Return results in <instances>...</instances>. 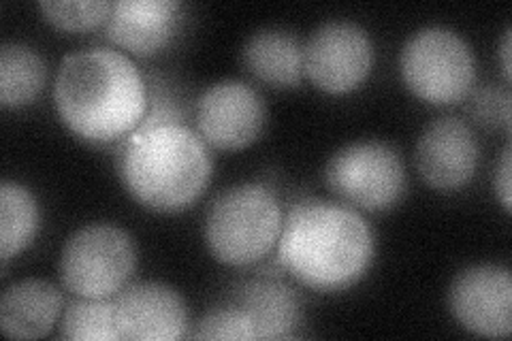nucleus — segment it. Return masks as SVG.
Returning a JSON list of instances; mask_svg holds the SVG:
<instances>
[{"label": "nucleus", "instance_id": "16", "mask_svg": "<svg viewBox=\"0 0 512 341\" xmlns=\"http://www.w3.org/2000/svg\"><path fill=\"white\" fill-rule=\"evenodd\" d=\"M242 62L250 75L271 88H295L303 69V45L284 28H261L244 43Z\"/></svg>", "mask_w": 512, "mask_h": 341}, {"label": "nucleus", "instance_id": "21", "mask_svg": "<svg viewBox=\"0 0 512 341\" xmlns=\"http://www.w3.org/2000/svg\"><path fill=\"white\" fill-rule=\"evenodd\" d=\"M192 339H233V341H248L254 339V331L250 318L233 307V310H214L205 314L195 333L190 335Z\"/></svg>", "mask_w": 512, "mask_h": 341}, {"label": "nucleus", "instance_id": "11", "mask_svg": "<svg viewBox=\"0 0 512 341\" xmlns=\"http://www.w3.org/2000/svg\"><path fill=\"white\" fill-rule=\"evenodd\" d=\"M120 339L175 341L188 329V310L175 288L160 282H139L122 288L114 299Z\"/></svg>", "mask_w": 512, "mask_h": 341}, {"label": "nucleus", "instance_id": "2", "mask_svg": "<svg viewBox=\"0 0 512 341\" xmlns=\"http://www.w3.org/2000/svg\"><path fill=\"white\" fill-rule=\"evenodd\" d=\"M278 258L293 278L318 292L346 290L374 263V235L348 205L308 199L282 222Z\"/></svg>", "mask_w": 512, "mask_h": 341}, {"label": "nucleus", "instance_id": "5", "mask_svg": "<svg viewBox=\"0 0 512 341\" xmlns=\"http://www.w3.org/2000/svg\"><path fill=\"white\" fill-rule=\"evenodd\" d=\"M404 84L431 105H453L466 99L476 79L470 45L448 28H423L406 41L399 58Z\"/></svg>", "mask_w": 512, "mask_h": 341}, {"label": "nucleus", "instance_id": "18", "mask_svg": "<svg viewBox=\"0 0 512 341\" xmlns=\"http://www.w3.org/2000/svg\"><path fill=\"white\" fill-rule=\"evenodd\" d=\"M41 209L26 186L3 182L0 186V258L7 265L13 256L26 250L37 237Z\"/></svg>", "mask_w": 512, "mask_h": 341}, {"label": "nucleus", "instance_id": "24", "mask_svg": "<svg viewBox=\"0 0 512 341\" xmlns=\"http://www.w3.org/2000/svg\"><path fill=\"white\" fill-rule=\"evenodd\" d=\"M510 41H512V30L506 28L504 32V39H502V47H500V54H502V71H504V77L506 81H510Z\"/></svg>", "mask_w": 512, "mask_h": 341}, {"label": "nucleus", "instance_id": "19", "mask_svg": "<svg viewBox=\"0 0 512 341\" xmlns=\"http://www.w3.org/2000/svg\"><path fill=\"white\" fill-rule=\"evenodd\" d=\"M60 337L71 341H118L114 301L79 297L62 314Z\"/></svg>", "mask_w": 512, "mask_h": 341}, {"label": "nucleus", "instance_id": "6", "mask_svg": "<svg viewBox=\"0 0 512 341\" xmlns=\"http://www.w3.org/2000/svg\"><path fill=\"white\" fill-rule=\"evenodd\" d=\"M137 265L135 243L126 231L111 224H90L64 243L60 278L67 290L82 299L118 295Z\"/></svg>", "mask_w": 512, "mask_h": 341}, {"label": "nucleus", "instance_id": "17", "mask_svg": "<svg viewBox=\"0 0 512 341\" xmlns=\"http://www.w3.org/2000/svg\"><path fill=\"white\" fill-rule=\"evenodd\" d=\"M47 81L45 60L24 43L0 47V105L20 109L30 105L43 92Z\"/></svg>", "mask_w": 512, "mask_h": 341}, {"label": "nucleus", "instance_id": "15", "mask_svg": "<svg viewBox=\"0 0 512 341\" xmlns=\"http://www.w3.org/2000/svg\"><path fill=\"white\" fill-rule=\"evenodd\" d=\"M237 307L252 324L254 339H288L299 327V301L291 286L274 278H256L237 292Z\"/></svg>", "mask_w": 512, "mask_h": 341}, {"label": "nucleus", "instance_id": "12", "mask_svg": "<svg viewBox=\"0 0 512 341\" xmlns=\"http://www.w3.org/2000/svg\"><path fill=\"white\" fill-rule=\"evenodd\" d=\"M478 145L466 122L440 118L431 122L416 143V169L438 192L466 188L476 173Z\"/></svg>", "mask_w": 512, "mask_h": 341}, {"label": "nucleus", "instance_id": "14", "mask_svg": "<svg viewBox=\"0 0 512 341\" xmlns=\"http://www.w3.org/2000/svg\"><path fill=\"white\" fill-rule=\"evenodd\" d=\"M62 312L60 290L47 280H22L0 299V329L11 339H39L52 331Z\"/></svg>", "mask_w": 512, "mask_h": 341}, {"label": "nucleus", "instance_id": "3", "mask_svg": "<svg viewBox=\"0 0 512 341\" xmlns=\"http://www.w3.org/2000/svg\"><path fill=\"white\" fill-rule=\"evenodd\" d=\"M118 171L131 197L156 214H178L210 186L214 160L184 122H141L120 148Z\"/></svg>", "mask_w": 512, "mask_h": 341}, {"label": "nucleus", "instance_id": "20", "mask_svg": "<svg viewBox=\"0 0 512 341\" xmlns=\"http://www.w3.org/2000/svg\"><path fill=\"white\" fill-rule=\"evenodd\" d=\"M39 9L52 26L82 32L105 24L111 13V3H107V0H69V3L43 0V3H39Z\"/></svg>", "mask_w": 512, "mask_h": 341}, {"label": "nucleus", "instance_id": "9", "mask_svg": "<svg viewBox=\"0 0 512 341\" xmlns=\"http://www.w3.org/2000/svg\"><path fill=\"white\" fill-rule=\"evenodd\" d=\"M197 133L216 150H244L261 137L267 109L261 94L244 81L224 79L197 101Z\"/></svg>", "mask_w": 512, "mask_h": 341}, {"label": "nucleus", "instance_id": "22", "mask_svg": "<svg viewBox=\"0 0 512 341\" xmlns=\"http://www.w3.org/2000/svg\"><path fill=\"white\" fill-rule=\"evenodd\" d=\"M472 113L485 124H504L510 128V94L483 88L474 94Z\"/></svg>", "mask_w": 512, "mask_h": 341}, {"label": "nucleus", "instance_id": "7", "mask_svg": "<svg viewBox=\"0 0 512 341\" xmlns=\"http://www.w3.org/2000/svg\"><path fill=\"white\" fill-rule=\"evenodd\" d=\"M329 190L342 203L365 211H387L406 190L402 156L382 141L350 143L335 152L325 169Z\"/></svg>", "mask_w": 512, "mask_h": 341}, {"label": "nucleus", "instance_id": "23", "mask_svg": "<svg viewBox=\"0 0 512 341\" xmlns=\"http://www.w3.org/2000/svg\"><path fill=\"white\" fill-rule=\"evenodd\" d=\"M510 173H512V165H510V148L504 150L500 167H498V175H495V192L506 209V214L512 211V182H510Z\"/></svg>", "mask_w": 512, "mask_h": 341}, {"label": "nucleus", "instance_id": "8", "mask_svg": "<svg viewBox=\"0 0 512 341\" xmlns=\"http://www.w3.org/2000/svg\"><path fill=\"white\" fill-rule=\"evenodd\" d=\"M372 62L370 35L355 22H327L303 45V69L312 84L327 94L357 90L370 75Z\"/></svg>", "mask_w": 512, "mask_h": 341}, {"label": "nucleus", "instance_id": "4", "mask_svg": "<svg viewBox=\"0 0 512 341\" xmlns=\"http://www.w3.org/2000/svg\"><path fill=\"white\" fill-rule=\"evenodd\" d=\"M282 222V209L265 186H231L207 209V248L224 265H254L278 246Z\"/></svg>", "mask_w": 512, "mask_h": 341}, {"label": "nucleus", "instance_id": "1", "mask_svg": "<svg viewBox=\"0 0 512 341\" xmlns=\"http://www.w3.org/2000/svg\"><path fill=\"white\" fill-rule=\"evenodd\" d=\"M54 103L77 137L109 143L143 122L150 94L131 58L111 47H86L60 62Z\"/></svg>", "mask_w": 512, "mask_h": 341}, {"label": "nucleus", "instance_id": "10", "mask_svg": "<svg viewBox=\"0 0 512 341\" xmlns=\"http://www.w3.org/2000/svg\"><path fill=\"white\" fill-rule=\"evenodd\" d=\"M448 307L461 324L480 337H508L512 333V275L500 265H474L461 271Z\"/></svg>", "mask_w": 512, "mask_h": 341}, {"label": "nucleus", "instance_id": "13", "mask_svg": "<svg viewBox=\"0 0 512 341\" xmlns=\"http://www.w3.org/2000/svg\"><path fill=\"white\" fill-rule=\"evenodd\" d=\"M184 7L178 0H118L111 3L105 35L120 50L152 56L178 35Z\"/></svg>", "mask_w": 512, "mask_h": 341}]
</instances>
